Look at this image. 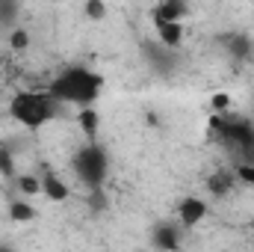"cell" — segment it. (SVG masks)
Here are the masks:
<instances>
[{"mask_svg": "<svg viewBox=\"0 0 254 252\" xmlns=\"http://www.w3.org/2000/svg\"><path fill=\"white\" fill-rule=\"evenodd\" d=\"M104 89V77L83 68V65H71L63 74L54 77V83L48 86V92L60 101V104H77V107H89L95 104V98Z\"/></svg>", "mask_w": 254, "mask_h": 252, "instance_id": "obj_1", "label": "cell"}, {"mask_svg": "<svg viewBox=\"0 0 254 252\" xmlns=\"http://www.w3.org/2000/svg\"><path fill=\"white\" fill-rule=\"evenodd\" d=\"M57 107L60 101L45 89V92H36V89H24V92H15L12 101H9V116L24 125L27 130H39L42 125H48L54 116H57Z\"/></svg>", "mask_w": 254, "mask_h": 252, "instance_id": "obj_2", "label": "cell"}, {"mask_svg": "<svg viewBox=\"0 0 254 252\" xmlns=\"http://www.w3.org/2000/svg\"><path fill=\"white\" fill-rule=\"evenodd\" d=\"M210 133H213V136H219V142H222L228 151L240 154V160H243V157H249V154H252V148H254V122L243 119V116L213 113Z\"/></svg>", "mask_w": 254, "mask_h": 252, "instance_id": "obj_3", "label": "cell"}, {"mask_svg": "<svg viewBox=\"0 0 254 252\" xmlns=\"http://www.w3.org/2000/svg\"><path fill=\"white\" fill-rule=\"evenodd\" d=\"M107 166H110V163H107V151H104L95 139H89V142L74 154V160H71V169L77 172V178H80L89 190L104 187Z\"/></svg>", "mask_w": 254, "mask_h": 252, "instance_id": "obj_4", "label": "cell"}, {"mask_svg": "<svg viewBox=\"0 0 254 252\" xmlns=\"http://www.w3.org/2000/svg\"><path fill=\"white\" fill-rule=\"evenodd\" d=\"M207 211H210V208H207L204 199H198V196H187V199L178 202V223H181L184 229H195L198 223H204Z\"/></svg>", "mask_w": 254, "mask_h": 252, "instance_id": "obj_5", "label": "cell"}, {"mask_svg": "<svg viewBox=\"0 0 254 252\" xmlns=\"http://www.w3.org/2000/svg\"><path fill=\"white\" fill-rule=\"evenodd\" d=\"M181 232H187L181 223H157L151 229V247H157V250H178L184 244Z\"/></svg>", "mask_w": 254, "mask_h": 252, "instance_id": "obj_6", "label": "cell"}, {"mask_svg": "<svg viewBox=\"0 0 254 252\" xmlns=\"http://www.w3.org/2000/svg\"><path fill=\"white\" fill-rule=\"evenodd\" d=\"M237 184H240V181H237L234 169H216V172H210L207 181H204V187H207V193H210L213 199H225V196H231Z\"/></svg>", "mask_w": 254, "mask_h": 252, "instance_id": "obj_7", "label": "cell"}, {"mask_svg": "<svg viewBox=\"0 0 254 252\" xmlns=\"http://www.w3.org/2000/svg\"><path fill=\"white\" fill-rule=\"evenodd\" d=\"M190 15V3L187 0H160L154 9H151V21L160 24V21H184Z\"/></svg>", "mask_w": 254, "mask_h": 252, "instance_id": "obj_8", "label": "cell"}, {"mask_svg": "<svg viewBox=\"0 0 254 252\" xmlns=\"http://www.w3.org/2000/svg\"><path fill=\"white\" fill-rule=\"evenodd\" d=\"M157 27V39H160V45L163 48H169V51H175V48H181L184 45V21H160V24H154Z\"/></svg>", "mask_w": 254, "mask_h": 252, "instance_id": "obj_9", "label": "cell"}, {"mask_svg": "<svg viewBox=\"0 0 254 252\" xmlns=\"http://www.w3.org/2000/svg\"><path fill=\"white\" fill-rule=\"evenodd\" d=\"M42 196H48L51 202H65L71 196V190H68V184H65L60 175L48 172V175H42Z\"/></svg>", "mask_w": 254, "mask_h": 252, "instance_id": "obj_10", "label": "cell"}, {"mask_svg": "<svg viewBox=\"0 0 254 252\" xmlns=\"http://www.w3.org/2000/svg\"><path fill=\"white\" fill-rule=\"evenodd\" d=\"M225 48L231 51L234 60H252L254 57V42L249 36L237 33V36H225Z\"/></svg>", "mask_w": 254, "mask_h": 252, "instance_id": "obj_11", "label": "cell"}, {"mask_svg": "<svg viewBox=\"0 0 254 252\" xmlns=\"http://www.w3.org/2000/svg\"><path fill=\"white\" fill-rule=\"evenodd\" d=\"M9 220L12 223H33L36 220V208L27 199H15V202H9Z\"/></svg>", "mask_w": 254, "mask_h": 252, "instance_id": "obj_12", "label": "cell"}, {"mask_svg": "<svg viewBox=\"0 0 254 252\" xmlns=\"http://www.w3.org/2000/svg\"><path fill=\"white\" fill-rule=\"evenodd\" d=\"M77 125L83 127L86 139H95V136H98V125H101V116H98L92 107H80V113H77Z\"/></svg>", "mask_w": 254, "mask_h": 252, "instance_id": "obj_13", "label": "cell"}, {"mask_svg": "<svg viewBox=\"0 0 254 252\" xmlns=\"http://www.w3.org/2000/svg\"><path fill=\"white\" fill-rule=\"evenodd\" d=\"M18 190H21V196H39L42 178L39 175H18Z\"/></svg>", "mask_w": 254, "mask_h": 252, "instance_id": "obj_14", "label": "cell"}, {"mask_svg": "<svg viewBox=\"0 0 254 252\" xmlns=\"http://www.w3.org/2000/svg\"><path fill=\"white\" fill-rule=\"evenodd\" d=\"M234 175H237V181H240V184L254 187V163H252V160H237Z\"/></svg>", "mask_w": 254, "mask_h": 252, "instance_id": "obj_15", "label": "cell"}, {"mask_svg": "<svg viewBox=\"0 0 254 252\" xmlns=\"http://www.w3.org/2000/svg\"><path fill=\"white\" fill-rule=\"evenodd\" d=\"M83 15L89 21H104L107 18V3L104 0H86L83 3Z\"/></svg>", "mask_w": 254, "mask_h": 252, "instance_id": "obj_16", "label": "cell"}, {"mask_svg": "<svg viewBox=\"0 0 254 252\" xmlns=\"http://www.w3.org/2000/svg\"><path fill=\"white\" fill-rule=\"evenodd\" d=\"M9 48H12V51H27V48H30V33H27L24 27L9 30Z\"/></svg>", "mask_w": 254, "mask_h": 252, "instance_id": "obj_17", "label": "cell"}, {"mask_svg": "<svg viewBox=\"0 0 254 252\" xmlns=\"http://www.w3.org/2000/svg\"><path fill=\"white\" fill-rule=\"evenodd\" d=\"M228 107H231V95L228 92H216L210 98V110L213 113H228Z\"/></svg>", "mask_w": 254, "mask_h": 252, "instance_id": "obj_18", "label": "cell"}, {"mask_svg": "<svg viewBox=\"0 0 254 252\" xmlns=\"http://www.w3.org/2000/svg\"><path fill=\"white\" fill-rule=\"evenodd\" d=\"M0 175L3 178H15V160L6 148H0Z\"/></svg>", "mask_w": 254, "mask_h": 252, "instance_id": "obj_19", "label": "cell"}, {"mask_svg": "<svg viewBox=\"0 0 254 252\" xmlns=\"http://www.w3.org/2000/svg\"><path fill=\"white\" fill-rule=\"evenodd\" d=\"M18 12V3L15 0H0V24H9Z\"/></svg>", "mask_w": 254, "mask_h": 252, "instance_id": "obj_20", "label": "cell"}]
</instances>
